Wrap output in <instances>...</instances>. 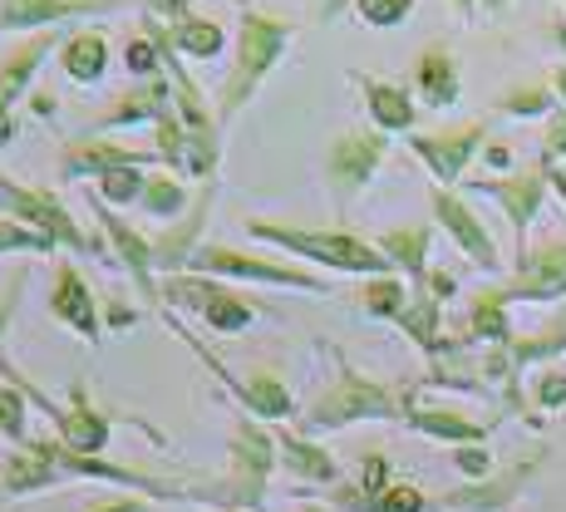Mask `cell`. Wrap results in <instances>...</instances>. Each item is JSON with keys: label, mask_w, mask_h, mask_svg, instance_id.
I'll return each instance as SVG.
<instances>
[{"label": "cell", "mask_w": 566, "mask_h": 512, "mask_svg": "<svg viewBox=\"0 0 566 512\" xmlns=\"http://www.w3.org/2000/svg\"><path fill=\"white\" fill-rule=\"evenodd\" d=\"M473 188L503 202L507 222H513V237H517V247H522V242H527L532 217H537L542 198H547V163H537V168L517 173V178H483V182H473Z\"/></svg>", "instance_id": "cell-11"}, {"label": "cell", "mask_w": 566, "mask_h": 512, "mask_svg": "<svg viewBox=\"0 0 566 512\" xmlns=\"http://www.w3.org/2000/svg\"><path fill=\"white\" fill-rule=\"evenodd\" d=\"M399 409L405 405L395 399V389L369 385V379H360L350 365H340V389L325 395L321 405L311 409V424L325 429V424H350V419H395Z\"/></svg>", "instance_id": "cell-6"}, {"label": "cell", "mask_w": 566, "mask_h": 512, "mask_svg": "<svg viewBox=\"0 0 566 512\" xmlns=\"http://www.w3.org/2000/svg\"><path fill=\"white\" fill-rule=\"evenodd\" d=\"M50 306L60 321H70L74 331L84 335V341H99V315H94V296L90 286H84V276L64 261L60 271H54V291H50Z\"/></svg>", "instance_id": "cell-17"}, {"label": "cell", "mask_w": 566, "mask_h": 512, "mask_svg": "<svg viewBox=\"0 0 566 512\" xmlns=\"http://www.w3.org/2000/svg\"><path fill=\"white\" fill-rule=\"evenodd\" d=\"M144 168V163H163L158 148H134V144H114V138H80V144H70L60 154V173L64 178H104L108 168Z\"/></svg>", "instance_id": "cell-10"}, {"label": "cell", "mask_w": 566, "mask_h": 512, "mask_svg": "<svg viewBox=\"0 0 566 512\" xmlns=\"http://www.w3.org/2000/svg\"><path fill=\"white\" fill-rule=\"evenodd\" d=\"M503 301H557L566 296V242H552L542 252L522 257L513 286H497Z\"/></svg>", "instance_id": "cell-13"}, {"label": "cell", "mask_w": 566, "mask_h": 512, "mask_svg": "<svg viewBox=\"0 0 566 512\" xmlns=\"http://www.w3.org/2000/svg\"><path fill=\"white\" fill-rule=\"evenodd\" d=\"M64 40L54 35V30H35L30 40H20L15 50L0 60V144H6L10 134H15V124H10V108L25 100L30 80L40 74V64L50 60V50H60Z\"/></svg>", "instance_id": "cell-8"}, {"label": "cell", "mask_w": 566, "mask_h": 512, "mask_svg": "<svg viewBox=\"0 0 566 512\" xmlns=\"http://www.w3.org/2000/svg\"><path fill=\"white\" fill-rule=\"evenodd\" d=\"M192 276L212 271V276H247V281H271V286H291V291H315L325 296V281L311 276L301 267H286V261H271V257H242V252H227V247H198L188 261Z\"/></svg>", "instance_id": "cell-4"}, {"label": "cell", "mask_w": 566, "mask_h": 512, "mask_svg": "<svg viewBox=\"0 0 566 512\" xmlns=\"http://www.w3.org/2000/svg\"><path fill=\"white\" fill-rule=\"evenodd\" d=\"M399 321H405L409 341H419L423 351H433V345H439V301H433L429 291H423V296L413 301V306L399 315Z\"/></svg>", "instance_id": "cell-34"}, {"label": "cell", "mask_w": 566, "mask_h": 512, "mask_svg": "<svg viewBox=\"0 0 566 512\" xmlns=\"http://www.w3.org/2000/svg\"><path fill=\"white\" fill-rule=\"evenodd\" d=\"M453 10H473V0H453Z\"/></svg>", "instance_id": "cell-49"}, {"label": "cell", "mask_w": 566, "mask_h": 512, "mask_svg": "<svg viewBox=\"0 0 566 512\" xmlns=\"http://www.w3.org/2000/svg\"><path fill=\"white\" fill-rule=\"evenodd\" d=\"M488 163H493V168H507V163H513V154H507L503 144H493V148H488Z\"/></svg>", "instance_id": "cell-46"}, {"label": "cell", "mask_w": 566, "mask_h": 512, "mask_svg": "<svg viewBox=\"0 0 566 512\" xmlns=\"http://www.w3.org/2000/svg\"><path fill=\"white\" fill-rule=\"evenodd\" d=\"M168 108H172V84L163 80V74H154V80H138L134 90H124V94H118L114 108H104V114L94 118V128H99V134H104V128L148 124V118H154V124H158V118L168 114Z\"/></svg>", "instance_id": "cell-14"}, {"label": "cell", "mask_w": 566, "mask_h": 512, "mask_svg": "<svg viewBox=\"0 0 566 512\" xmlns=\"http://www.w3.org/2000/svg\"><path fill=\"white\" fill-rule=\"evenodd\" d=\"M488 138V124H463V128H449V134H413L409 148L413 158H423V168L449 188V182L463 178V168L473 163V154L483 148Z\"/></svg>", "instance_id": "cell-9"}, {"label": "cell", "mask_w": 566, "mask_h": 512, "mask_svg": "<svg viewBox=\"0 0 566 512\" xmlns=\"http://www.w3.org/2000/svg\"><path fill=\"white\" fill-rule=\"evenodd\" d=\"M503 114H517V118H532V114H547L552 108V90H513L497 100Z\"/></svg>", "instance_id": "cell-39"}, {"label": "cell", "mask_w": 566, "mask_h": 512, "mask_svg": "<svg viewBox=\"0 0 566 512\" xmlns=\"http://www.w3.org/2000/svg\"><path fill=\"white\" fill-rule=\"evenodd\" d=\"M527 473H532V463H522V468H513V473H507L503 483H493V488H478V493H453L449 508H493V503H503V498H513L517 483Z\"/></svg>", "instance_id": "cell-36"}, {"label": "cell", "mask_w": 566, "mask_h": 512, "mask_svg": "<svg viewBox=\"0 0 566 512\" xmlns=\"http://www.w3.org/2000/svg\"><path fill=\"white\" fill-rule=\"evenodd\" d=\"M99 222H104L108 242H114L118 261H124V267L134 271L138 291H144V296H148V306H158V286H154V271H158V261H154V242H148L144 232H134V227H128L124 217H114L104 202H99Z\"/></svg>", "instance_id": "cell-15"}, {"label": "cell", "mask_w": 566, "mask_h": 512, "mask_svg": "<svg viewBox=\"0 0 566 512\" xmlns=\"http://www.w3.org/2000/svg\"><path fill=\"white\" fill-rule=\"evenodd\" d=\"M365 90V108L369 118H375V128H385V134H409L413 118H419V108H413L409 90H399V84L389 80H369V74H355Z\"/></svg>", "instance_id": "cell-18"}, {"label": "cell", "mask_w": 566, "mask_h": 512, "mask_svg": "<svg viewBox=\"0 0 566 512\" xmlns=\"http://www.w3.org/2000/svg\"><path fill=\"white\" fill-rule=\"evenodd\" d=\"M0 433H10V439L25 433V399H20V389L6 385H0Z\"/></svg>", "instance_id": "cell-40"}, {"label": "cell", "mask_w": 566, "mask_h": 512, "mask_svg": "<svg viewBox=\"0 0 566 512\" xmlns=\"http://www.w3.org/2000/svg\"><path fill=\"white\" fill-rule=\"evenodd\" d=\"M413 84H419V94L429 108H449L459 100V64H453V54L443 45L423 50L419 60H413Z\"/></svg>", "instance_id": "cell-20"}, {"label": "cell", "mask_w": 566, "mask_h": 512, "mask_svg": "<svg viewBox=\"0 0 566 512\" xmlns=\"http://www.w3.org/2000/svg\"><path fill=\"white\" fill-rule=\"evenodd\" d=\"M168 45L178 54H192V60H217L227 45V30L217 20H202V15H182L168 25Z\"/></svg>", "instance_id": "cell-22"}, {"label": "cell", "mask_w": 566, "mask_h": 512, "mask_svg": "<svg viewBox=\"0 0 566 512\" xmlns=\"http://www.w3.org/2000/svg\"><path fill=\"white\" fill-rule=\"evenodd\" d=\"M54 453H50V443H35L30 453H20L15 463L6 468V488L10 493H30V488H45L50 478H54Z\"/></svg>", "instance_id": "cell-29"}, {"label": "cell", "mask_w": 566, "mask_h": 512, "mask_svg": "<svg viewBox=\"0 0 566 512\" xmlns=\"http://www.w3.org/2000/svg\"><path fill=\"white\" fill-rule=\"evenodd\" d=\"M15 296H20V276H10L6 296H0V341H6V325H10V311H15ZM0 375H10V379H15V385H20V389H30V399H35V405H40V409H45V414H54V419H60V424H64V414H60V409H54V405H50V399H45V395H40V389H35V385H30V379H25V375H15V369H10V359H6V351H0Z\"/></svg>", "instance_id": "cell-32"}, {"label": "cell", "mask_w": 566, "mask_h": 512, "mask_svg": "<svg viewBox=\"0 0 566 512\" xmlns=\"http://www.w3.org/2000/svg\"><path fill=\"white\" fill-rule=\"evenodd\" d=\"M409 10H413V0H355V15H360L365 25H375V30L405 25Z\"/></svg>", "instance_id": "cell-37"}, {"label": "cell", "mask_w": 566, "mask_h": 512, "mask_svg": "<svg viewBox=\"0 0 566 512\" xmlns=\"http://www.w3.org/2000/svg\"><path fill=\"white\" fill-rule=\"evenodd\" d=\"M385 128H345L340 138L331 144V154H325V178H331V192L335 198H355V192L365 188L369 178L379 173V163H385Z\"/></svg>", "instance_id": "cell-5"}, {"label": "cell", "mask_w": 566, "mask_h": 512, "mask_svg": "<svg viewBox=\"0 0 566 512\" xmlns=\"http://www.w3.org/2000/svg\"><path fill=\"white\" fill-rule=\"evenodd\" d=\"M247 232L256 237V242H276L286 247V252L306 257V261H321V267H335V271H355V276H389V261L379 247L360 242L355 232H321V227H286V222H261L252 217L247 222Z\"/></svg>", "instance_id": "cell-2"}, {"label": "cell", "mask_w": 566, "mask_h": 512, "mask_svg": "<svg viewBox=\"0 0 566 512\" xmlns=\"http://www.w3.org/2000/svg\"><path fill=\"white\" fill-rule=\"evenodd\" d=\"M552 90H557V94H562V100H566V64H562V70H557V74H552Z\"/></svg>", "instance_id": "cell-48"}, {"label": "cell", "mask_w": 566, "mask_h": 512, "mask_svg": "<svg viewBox=\"0 0 566 512\" xmlns=\"http://www.w3.org/2000/svg\"><path fill=\"white\" fill-rule=\"evenodd\" d=\"M128 0H0V30H50L60 20L108 15Z\"/></svg>", "instance_id": "cell-12"}, {"label": "cell", "mask_w": 566, "mask_h": 512, "mask_svg": "<svg viewBox=\"0 0 566 512\" xmlns=\"http://www.w3.org/2000/svg\"><path fill=\"white\" fill-rule=\"evenodd\" d=\"M365 311L375 315H405V286L395 276H375L365 286Z\"/></svg>", "instance_id": "cell-38"}, {"label": "cell", "mask_w": 566, "mask_h": 512, "mask_svg": "<svg viewBox=\"0 0 566 512\" xmlns=\"http://www.w3.org/2000/svg\"><path fill=\"white\" fill-rule=\"evenodd\" d=\"M429 227H395V232L379 237V252H385L395 267H405L413 281L423 286V261H429Z\"/></svg>", "instance_id": "cell-24"}, {"label": "cell", "mask_w": 566, "mask_h": 512, "mask_svg": "<svg viewBox=\"0 0 566 512\" xmlns=\"http://www.w3.org/2000/svg\"><path fill=\"white\" fill-rule=\"evenodd\" d=\"M94 512H144V503H108V508H94Z\"/></svg>", "instance_id": "cell-47"}, {"label": "cell", "mask_w": 566, "mask_h": 512, "mask_svg": "<svg viewBox=\"0 0 566 512\" xmlns=\"http://www.w3.org/2000/svg\"><path fill=\"white\" fill-rule=\"evenodd\" d=\"M281 449H286V468L291 473H301V478H315V483H331L335 478V463L325 459L315 443H306V439H291V433H281Z\"/></svg>", "instance_id": "cell-31"}, {"label": "cell", "mask_w": 566, "mask_h": 512, "mask_svg": "<svg viewBox=\"0 0 566 512\" xmlns=\"http://www.w3.org/2000/svg\"><path fill=\"white\" fill-rule=\"evenodd\" d=\"M385 483H389V463L365 459V493H385Z\"/></svg>", "instance_id": "cell-44"}, {"label": "cell", "mask_w": 566, "mask_h": 512, "mask_svg": "<svg viewBox=\"0 0 566 512\" xmlns=\"http://www.w3.org/2000/svg\"><path fill=\"white\" fill-rule=\"evenodd\" d=\"M459 468H463V473H473V478H483L488 473V453L483 449H463L459 453Z\"/></svg>", "instance_id": "cell-45"}, {"label": "cell", "mask_w": 566, "mask_h": 512, "mask_svg": "<svg viewBox=\"0 0 566 512\" xmlns=\"http://www.w3.org/2000/svg\"><path fill=\"white\" fill-rule=\"evenodd\" d=\"M0 207H6V217H15V222H25V227H35V232H45L54 247H70V252H99V247L90 242V237L74 227V217H70V207H60L50 198L45 188H25V182H10V178H0Z\"/></svg>", "instance_id": "cell-3"}, {"label": "cell", "mask_w": 566, "mask_h": 512, "mask_svg": "<svg viewBox=\"0 0 566 512\" xmlns=\"http://www.w3.org/2000/svg\"><path fill=\"white\" fill-rule=\"evenodd\" d=\"M144 212H154V217H178V212H188V188H182L178 178H168V173H148V182H144Z\"/></svg>", "instance_id": "cell-30"}, {"label": "cell", "mask_w": 566, "mask_h": 512, "mask_svg": "<svg viewBox=\"0 0 566 512\" xmlns=\"http://www.w3.org/2000/svg\"><path fill=\"white\" fill-rule=\"evenodd\" d=\"M311 512H315V508H311Z\"/></svg>", "instance_id": "cell-51"}, {"label": "cell", "mask_w": 566, "mask_h": 512, "mask_svg": "<svg viewBox=\"0 0 566 512\" xmlns=\"http://www.w3.org/2000/svg\"><path fill=\"white\" fill-rule=\"evenodd\" d=\"M6 252H54V242L45 232H35V227H25V222H15V217H0V257Z\"/></svg>", "instance_id": "cell-35"}, {"label": "cell", "mask_w": 566, "mask_h": 512, "mask_svg": "<svg viewBox=\"0 0 566 512\" xmlns=\"http://www.w3.org/2000/svg\"><path fill=\"white\" fill-rule=\"evenodd\" d=\"M375 512H423V493H419V488H409V483H395V488H385V493H379Z\"/></svg>", "instance_id": "cell-41"}, {"label": "cell", "mask_w": 566, "mask_h": 512, "mask_svg": "<svg viewBox=\"0 0 566 512\" xmlns=\"http://www.w3.org/2000/svg\"><path fill=\"white\" fill-rule=\"evenodd\" d=\"M507 6V0H488V10H503Z\"/></svg>", "instance_id": "cell-50"}, {"label": "cell", "mask_w": 566, "mask_h": 512, "mask_svg": "<svg viewBox=\"0 0 566 512\" xmlns=\"http://www.w3.org/2000/svg\"><path fill=\"white\" fill-rule=\"evenodd\" d=\"M60 64L74 84H99L108 74V35H99V30H74V35H64Z\"/></svg>", "instance_id": "cell-19"}, {"label": "cell", "mask_w": 566, "mask_h": 512, "mask_svg": "<svg viewBox=\"0 0 566 512\" xmlns=\"http://www.w3.org/2000/svg\"><path fill=\"white\" fill-rule=\"evenodd\" d=\"M433 217H439V222L449 227V237H453V242H459L463 252L473 257L483 271H493V267H497L493 237H488V232H483V222H478V217L463 207V198H453L449 188H439V192H433Z\"/></svg>", "instance_id": "cell-16"}, {"label": "cell", "mask_w": 566, "mask_h": 512, "mask_svg": "<svg viewBox=\"0 0 566 512\" xmlns=\"http://www.w3.org/2000/svg\"><path fill=\"white\" fill-rule=\"evenodd\" d=\"M207 207H212V178H207L202 198L192 202V217H188V222H178L172 232H163L158 242H154L158 271H172V267H182V261H192V252H198V232H202V222H207Z\"/></svg>", "instance_id": "cell-21"}, {"label": "cell", "mask_w": 566, "mask_h": 512, "mask_svg": "<svg viewBox=\"0 0 566 512\" xmlns=\"http://www.w3.org/2000/svg\"><path fill=\"white\" fill-rule=\"evenodd\" d=\"M557 158H566V114H562V108L552 114L547 138H542V163H557Z\"/></svg>", "instance_id": "cell-42"}, {"label": "cell", "mask_w": 566, "mask_h": 512, "mask_svg": "<svg viewBox=\"0 0 566 512\" xmlns=\"http://www.w3.org/2000/svg\"><path fill=\"white\" fill-rule=\"evenodd\" d=\"M291 45V25L276 15H261V10H242V25H237V64L227 74L222 94H217V124H232L242 114V104L266 84V74L281 64V54Z\"/></svg>", "instance_id": "cell-1"}, {"label": "cell", "mask_w": 566, "mask_h": 512, "mask_svg": "<svg viewBox=\"0 0 566 512\" xmlns=\"http://www.w3.org/2000/svg\"><path fill=\"white\" fill-rule=\"evenodd\" d=\"M503 291H483V296L473 301V315H468V331L463 341H513L507 335V315H503Z\"/></svg>", "instance_id": "cell-28"}, {"label": "cell", "mask_w": 566, "mask_h": 512, "mask_svg": "<svg viewBox=\"0 0 566 512\" xmlns=\"http://www.w3.org/2000/svg\"><path fill=\"white\" fill-rule=\"evenodd\" d=\"M158 296L182 301L188 311H202V321L212 325V331H222V335H237V331H247V325H252V306H247L242 296H232L227 286L202 281V276H168Z\"/></svg>", "instance_id": "cell-7"}, {"label": "cell", "mask_w": 566, "mask_h": 512, "mask_svg": "<svg viewBox=\"0 0 566 512\" xmlns=\"http://www.w3.org/2000/svg\"><path fill=\"white\" fill-rule=\"evenodd\" d=\"M409 414V424L413 429H423V433H433V439H453V443H478L483 439V424H473V419H459V414H443V409H405Z\"/></svg>", "instance_id": "cell-26"}, {"label": "cell", "mask_w": 566, "mask_h": 512, "mask_svg": "<svg viewBox=\"0 0 566 512\" xmlns=\"http://www.w3.org/2000/svg\"><path fill=\"white\" fill-rule=\"evenodd\" d=\"M227 385L237 389V399H242L247 409H256V414H266V419H286L291 409V395H286V385H281V379H271V375H252L242 385V379H232V375H222Z\"/></svg>", "instance_id": "cell-25"}, {"label": "cell", "mask_w": 566, "mask_h": 512, "mask_svg": "<svg viewBox=\"0 0 566 512\" xmlns=\"http://www.w3.org/2000/svg\"><path fill=\"white\" fill-rule=\"evenodd\" d=\"M60 429H64V443H70L74 453H94L108 443V424L94 414L90 399H84V385H74V409L64 414Z\"/></svg>", "instance_id": "cell-23"}, {"label": "cell", "mask_w": 566, "mask_h": 512, "mask_svg": "<svg viewBox=\"0 0 566 512\" xmlns=\"http://www.w3.org/2000/svg\"><path fill=\"white\" fill-rule=\"evenodd\" d=\"M232 439H237L232 453H237V463H242V478L261 488V478H266V468H271V433H261L256 424H237Z\"/></svg>", "instance_id": "cell-27"}, {"label": "cell", "mask_w": 566, "mask_h": 512, "mask_svg": "<svg viewBox=\"0 0 566 512\" xmlns=\"http://www.w3.org/2000/svg\"><path fill=\"white\" fill-rule=\"evenodd\" d=\"M537 405H547V409H562L566 405V375H542Z\"/></svg>", "instance_id": "cell-43"}, {"label": "cell", "mask_w": 566, "mask_h": 512, "mask_svg": "<svg viewBox=\"0 0 566 512\" xmlns=\"http://www.w3.org/2000/svg\"><path fill=\"white\" fill-rule=\"evenodd\" d=\"M144 182H148V173L144 168H108L104 178H99V198L108 202V207H118V202H138L144 198Z\"/></svg>", "instance_id": "cell-33"}]
</instances>
